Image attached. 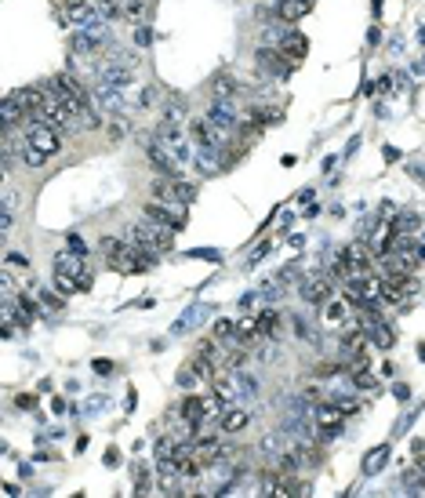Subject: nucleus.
<instances>
[{
	"instance_id": "6ab92c4d",
	"label": "nucleus",
	"mask_w": 425,
	"mask_h": 498,
	"mask_svg": "<svg viewBox=\"0 0 425 498\" xmlns=\"http://www.w3.org/2000/svg\"><path fill=\"white\" fill-rule=\"evenodd\" d=\"M211 95L222 98V102H229V98L237 95V80H233V76H215V80H211Z\"/></svg>"
},
{
	"instance_id": "09e8293b",
	"label": "nucleus",
	"mask_w": 425,
	"mask_h": 498,
	"mask_svg": "<svg viewBox=\"0 0 425 498\" xmlns=\"http://www.w3.org/2000/svg\"><path fill=\"white\" fill-rule=\"evenodd\" d=\"M418 41H422V44H425V25H422V33H418Z\"/></svg>"
},
{
	"instance_id": "9b49d317",
	"label": "nucleus",
	"mask_w": 425,
	"mask_h": 498,
	"mask_svg": "<svg viewBox=\"0 0 425 498\" xmlns=\"http://www.w3.org/2000/svg\"><path fill=\"white\" fill-rule=\"evenodd\" d=\"M233 382H237V393H240V404H251L259 397V378L251 371H243V367H233Z\"/></svg>"
},
{
	"instance_id": "bb28decb",
	"label": "nucleus",
	"mask_w": 425,
	"mask_h": 498,
	"mask_svg": "<svg viewBox=\"0 0 425 498\" xmlns=\"http://www.w3.org/2000/svg\"><path fill=\"white\" fill-rule=\"evenodd\" d=\"M15 316H19L22 324H30V321H33V302L25 299V295H22V299H15Z\"/></svg>"
},
{
	"instance_id": "49530a36",
	"label": "nucleus",
	"mask_w": 425,
	"mask_h": 498,
	"mask_svg": "<svg viewBox=\"0 0 425 498\" xmlns=\"http://www.w3.org/2000/svg\"><path fill=\"white\" fill-rule=\"evenodd\" d=\"M265 255H269V244H259V248H254V255H251V262H259V259H265Z\"/></svg>"
},
{
	"instance_id": "4c0bfd02",
	"label": "nucleus",
	"mask_w": 425,
	"mask_h": 498,
	"mask_svg": "<svg viewBox=\"0 0 425 498\" xmlns=\"http://www.w3.org/2000/svg\"><path fill=\"white\" fill-rule=\"evenodd\" d=\"M15 407H22V411H33V407H36V397H33V393H22V397L15 400Z\"/></svg>"
},
{
	"instance_id": "c9c22d12",
	"label": "nucleus",
	"mask_w": 425,
	"mask_h": 498,
	"mask_svg": "<svg viewBox=\"0 0 425 498\" xmlns=\"http://www.w3.org/2000/svg\"><path fill=\"white\" fill-rule=\"evenodd\" d=\"M135 44H138V47H149V44H153L149 25H142V22H138V30H135Z\"/></svg>"
},
{
	"instance_id": "393cba45",
	"label": "nucleus",
	"mask_w": 425,
	"mask_h": 498,
	"mask_svg": "<svg viewBox=\"0 0 425 498\" xmlns=\"http://www.w3.org/2000/svg\"><path fill=\"white\" fill-rule=\"evenodd\" d=\"M44 160H47V157H44L41 149H33L30 142H22V164H25V168H41Z\"/></svg>"
},
{
	"instance_id": "a18cd8bd",
	"label": "nucleus",
	"mask_w": 425,
	"mask_h": 498,
	"mask_svg": "<svg viewBox=\"0 0 425 498\" xmlns=\"http://www.w3.org/2000/svg\"><path fill=\"white\" fill-rule=\"evenodd\" d=\"M389 84H393V80H389V76H382V80L375 84V91H378V95H389Z\"/></svg>"
},
{
	"instance_id": "39448f33",
	"label": "nucleus",
	"mask_w": 425,
	"mask_h": 498,
	"mask_svg": "<svg viewBox=\"0 0 425 498\" xmlns=\"http://www.w3.org/2000/svg\"><path fill=\"white\" fill-rule=\"evenodd\" d=\"M208 120L218 127V131L233 135L237 127H240V113L233 109V102H222V98H215V102H211V109H208Z\"/></svg>"
},
{
	"instance_id": "2f4dec72",
	"label": "nucleus",
	"mask_w": 425,
	"mask_h": 498,
	"mask_svg": "<svg viewBox=\"0 0 425 498\" xmlns=\"http://www.w3.org/2000/svg\"><path fill=\"white\" fill-rule=\"evenodd\" d=\"M8 270H25V273H30V259L19 255V251H11V255H8Z\"/></svg>"
},
{
	"instance_id": "423d86ee",
	"label": "nucleus",
	"mask_w": 425,
	"mask_h": 498,
	"mask_svg": "<svg viewBox=\"0 0 425 498\" xmlns=\"http://www.w3.org/2000/svg\"><path fill=\"white\" fill-rule=\"evenodd\" d=\"M313 11V0H273V15L280 22H298Z\"/></svg>"
},
{
	"instance_id": "b1692460",
	"label": "nucleus",
	"mask_w": 425,
	"mask_h": 498,
	"mask_svg": "<svg viewBox=\"0 0 425 498\" xmlns=\"http://www.w3.org/2000/svg\"><path fill=\"white\" fill-rule=\"evenodd\" d=\"M106 62H117V66H124V69H135V55H131V51H124V47H117V44L109 47Z\"/></svg>"
},
{
	"instance_id": "a878e982",
	"label": "nucleus",
	"mask_w": 425,
	"mask_h": 498,
	"mask_svg": "<svg viewBox=\"0 0 425 498\" xmlns=\"http://www.w3.org/2000/svg\"><path fill=\"white\" fill-rule=\"evenodd\" d=\"M131 477H135V491H138V495H146V488H149V466H146V462H138V466L131 469Z\"/></svg>"
},
{
	"instance_id": "37998d69",
	"label": "nucleus",
	"mask_w": 425,
	"mask_h": 498,
	"mask_svg": "<svg viewBox=\"0 0 425 498\" xmlns=\"http://www.w3.org/2000/svg\"><path fill=\"white\" fill-rule=\"evenodd\" d=\"M393 393H396V400H407V397H411V386H404V382H396Z\"/></svg>"
},
{
	"instance_id": "9d476101",
	"label": "nucleus",
	"mask_w": 425,
	"mask_h": 498,
	"mask_svg": "<svg viewBox=\"0 0 425 498\" xmlns=\"http://www.w3.org/2000/svg\"><path fill=\"white\" fill-rule=\"evenodd\" d=\"M305 51H309V41H305L298 30H291V33H287V41L280 44V55H283V58H291L294 66H298V62L305 58Z\"/></svg>"
},
{
	"instance_id": "f704fd0d",
	"label": "nucleus",
	"mask_w": 425,
	"mask_h": 498,
	"mask_svg": "<svg viewBox=\"0 0 425 498\" xmlns=\"http://www.w3.org/2000/svg\"><path fill=\"white\" fill-rule=\"evenodd\" d=\"M197 353H204V356H208V360H218V346H215V338H200Z\"/></svg>"
},
{
	"instance_id": "ea45409f",
	"label": "nucleus",
	"mask_w": 425,
	"mask_h": 498,
	"mask_svg": "<svg viewBox=\"0 0 425 498\" xmlns=\"http://www.w3.org/2000/svg\"><path fill=\"white\" fill-rule=\"evenodd\" d=\"M66 244H69V251H76V255H87V244H84V240L76 237V233H69V240H66Z\"/></svg>"
},
{
	"instance_id": "4be33fe9",
	"label": "nucleus",
	"mask_w": 425,
	"mask_h": 498,
	"mask_svg": "<svg viewBox=\"0 0 425 498\" xmlns=\"http://www.w3.org/2000/svg\"><path fill=\"white\" fill-rule=\"evenodd\" d=\"M91 8H95V11H98V15L106 19V22L120 15V0H91Z\"/></svg>"
},
{
	"instance_id": "7c9ffc66",
	"label": "nucleus",
	"mask_w": 425,
	"mask_h": 498,
	"mask_svg": "<svg viewBox=\"0 0 425 498\" xmlns=\"http://www.w3.org/2000/svg\"><path fill=\"white\" fill-rule=\"evenodd\" d=\"M291 327L298 331V335H302L305 342H316V335H313V331H309V324H305V316H298V313H294V316H291Z\"/></svg>"
},
{
	"instance_id": "ddd939ff",
	"label": "nucleus",
	"mask_w": 425,
	"mask_h": 498,
	"mask_svg": "<svg viewBox=\"0 0 425 498\" xmlns=\"http://www.w3.org/2000/svg\"><path fill=\"white\" fill-rule=\"evenodd\" d=\"M385 462H389V444H378V448H375V451H367V458H364V477L382 473Z\"/></svg>"
},
{
	"instance_id": "0eeeda50",
	"label": "nucleus",
	"mask_w": 425,
	"mask_h": 498,
	"mask_svg": "<svg viewBox=\"0 0 425 498\" xmlns=\"http://www.w3.org/2000/svg\"><path fill=\"white\" fill-rule=\"evenodd\" d=\"M298 291H302V299L313 302V305H327V302H331V284H327V277H305Z\"/></svg>"
},
{
	"instance_id": "de8ad7c7",
	"label": "nucleus",
	"mask_w": 425,
	"mask_h": 498,
	"mask_svg": "<svg viewBox=\"0 0 425 498\" xmlns=\"http://www.w3.org/2000/svg\"><path fill=\"white\" fill-rule=\"evenodd\" d=\"M418 469H422V477H425V451H422V458H418Z\"/></svg>"
},
{
	"instance_id": "412c9836",
	"label": "nucleus",
	"mask_w": 425,
	"mask_h": 498,
	"mask_svg": "<svg viewBox=\"0 0 425 498\" xmlns=\"http://www.w3.org/2000/svg\"><path fill=\"white\" fill-rule=\"evenodd\" d=\"M283 448H287V437H280V433H269L262 440V455H269V458H276Z\"/></svg>"
},
{
	"instance_id": "6e6552de",
	"label": "nucleus",
	"mask_w": 425,
	"mask_h": 498,
	"mask_svg": "<svg viewBox=\"0 0 425 498\" xmlns=\"http://www.w3.org/2000/svg\"><path fill=\"white\" fill-rule=\"evenodd\" d=\"M248 422H251V411H248V407H240V404L226 407V411L218 415V429L229 433V437H233V433H240V429H248Z\"/></svg>"
},
{
	"instance_id": "473e14b6",
	"label": "nucleus",
	"mask_w": 425,
	"mask_h": 498,
	"mask_svg": "<svg viewBox=\"0 0 425 498\" xmlns=\"http://www.w3.org/2000/svg\"><path fill=\"white\" fill-rule=\"evenodd\" d=\"M342 313H345V302H327V310H324V316H327L331 324H338Z\"/></svg>"
},
{
	"instance_id": "a211bd4d",
	"label": "nucleus",
	"mask_w": 425,
	"mask_h": 498,
	"mask_svg": "<svg viewBox=\"0 0 425 498\" xmlns=\"http://www.w3.org/2000/svg\"><path fill=\"white\" fill-rule=\"evenodd\" d=\"M171 197H175L178 204H193V197H197V186L186 182V178L178 175V178H171Z\"/></svg>"
},
{
	"instance_id": "cd10ccee",
	"label": "nucleus",
	"mask_w": 425,
	"mask_h": 498,
	"mask_svg": "<svg viewBox=\"0 0 425 498\" xmlns=\"http://www.w3.org/2000/svg\"><path fill=\"white\" fill-rule=\"evenodd\" d=\"M215 338H222V342L237 338V321H218L215 324Z\"/></svg>"
},
{
	"instance_id": "2eb2a0df",
	"label": "nucleus",
	"mask_w": 425,
	"mask_h": 498,
	"mask_svg": "<svg viewBox=\"0 0 425 498\" xmlns=\"http://www.w3.org/2000/svg\"><path fill=\"white\" fill-rule=\"evenodd\" d=\"M178 415L189 418V422H204L208 418V407H204V397H186L178 404Z\"/></svg>"
},
{
	"instance_id": "e433bc0d",
	"label": "nucleus",
	"mask_w": 425,
	"mask_h": 498,
	"mask_svg": "<svg viewBox=\"0 0 425 498\" xmlns=\"http://www.w3.org/2000/svg\"><path fill=\"white\" fill-rule=\"evenodd\" d=\"M262 299H265V302H276V299H280V288L273 284V280H269V284H262Z\"/></svg>"
},
{
	"instance_id": "c85d7f7f",
	"label": "nucleus",
	"mask_w": 425,
	"mask_h": 498,
	"mask_svg": "<svg viewBox=\"0 0 425 498\" xmlns=\"http://www.w3.org/2000/svg\"><path fill=\"white\" fill-rule=\"evenodd\" d=\"M353 375H356V378H353V386H360V389H378V378L371 375L367 367H364V371H353Z\"/></svg>"
},
{
	"instance_id": "aec40b11",
	"label": "nucleus",
	"mask_w": 425,
	"mask_h": 498,
	"mask_svg": "<svg viewBox=\"0 0 425 498\" xmlns=\"http://www.w3.org/2000/svg\"><path fill=\"white\" fill-rule=\"evenodd\" d=\"M120 15L131 19L135 25L142 22V15H146V0H120Z\"/></svg>"
},
{
	"instance_id": "c03bdc74",
	"label": "nucleus",
	"mask_w": 425,
	"mask_h": 498,
	"mask_svg": "<svg viewBox=\"0 0 425 498\" xmlns=\"http://www.w3.org/2000/svg\"><path fill=\"white\" fill-rule=\"evenodd\" d=\"M51 411H55V415H66L69 407H66V400H62V397H55V400H51Z\"/></svg>"
},
{
	"instance_id": "f3484780",
	"label": "nucleus",
	"mask_w": 425,
	"mask_h": 498,
	"mask_svg": "<svg viewBox=\"0 0 425 498\" xmlns=\"http://www.w3.org/2000/svg\"><path fill=\"white\" fill-rule=\"evenodd\" d=\"M0 113H4V127H8V131H11V127H15L22 117H25V109L19 106V98H15V95H8V98H4V106H0Z\"/></svg>"
},
{
	"instance_id": "dca6fc26",
	"label": "nucleus",
	"mask_w": 425,
	"mask_h": 498,
	"mask_svg": "<svg viewBox=\"0 0 425 498\" xmlns=\"http://www.w3.org/2000/svg\"><path fill=\"white\" fill-rule=\"evenodd\" d=\"M215 393H218V397H222L229 407H233V404H240V393H237L233 371H229V375H222V378H215Z\"/></svg>"
},
{
	"instance_id": "f257e3e1",
	"label": "nucleus",
	"mask_w": 425,
	"mask_h": 498,
	"mask_svg": "<svg viewBox=\"0 0 425 498\" xmlns=\"http://www.w3.org/2000/svg\"><path fill=\"white\" fill-rule=\"evenodd\" d=\"M131 240L135 244H142V248H153V251H171L175 248V229L171 226H160V222H153V219H146L142 215V222L131 229Z\"/></svg>"
},
{
	"instance_id": "79ce46f5",
	"label": "nucleus",
	"mask_w": 425,
	"mask_h": 498,
	"mask_svg": "<svg viewBox=\"0 0 425 498\" xmlns=\"http://www.w3.org/2000/svg\"><path fill=\"white\" fill-rule=\"evenodd\" d=\"M106 466H109V469L120 466V451H117V448H106Z\"/></svg>"
},
{
	"instance_id": "7ed1b4c3",
	"label": "nucleus",
	"mask_w": 425,
	"mask_h": 498,
	"mask_svg": "<svg viewBox=\"0 0 425 498\" xmlns=\"http://www.w3.org/2000/svg\"><path fill=\"white\" fill-rule=\"evenodd\" d=\"M146 157H149V164H153V168H157L164 178H178V175H182L178 160L171 157V149H167L157 135H149V138H146Z\"/></svg>"
},
{
	"instance_id": "c756f323",
	"label": "nucleus",
	"mask_w": 425,
	"mask_h": 498,
	"mask_svg": "<svg viewBox=\"0 0 425 498\" xmlns=\"http://www.w3.org/2000/svg\"><path fill=\"white\" fill-rule=\"evenodd\" d=\"M36 295H41V305H44V310H47V313H55V310H62V299H55V295H51V291H47V288H36Z\"/></svg>"
},
{
	"instance_id": "4468645a",
	"label": "nucleus",
	"mask_w": 425,
	"mask_h": 498,
	"mask_svg": "<svg viewBox=\"0 0 425 498\" xmlns=\"http://www.w3.org/2000/svg\"><path fill=\"white\" fill-rule=\"evenodd\" d=\"M259 335H265L259 316H240L237 321V342H254Z\"/></svg>"
},
{
	"instance_id": "58836bf2",
	"label": "nucleus",
	"mask_w": 425,
	"mask_h": 498,
	"mask_svg": "<svg viewBox=\"0 0 425 498\" xmlns=\"http://www.w3.org/2000/svg\"><path fill=\"white\" fill-rule=\"evenodd\" d=\"M0 288H4V299H15V280H11V273L0 277Z\"/></svg>"
},
{
	"instance_id": "f8f14e48",
	"label": "nucleus",
	"mask_w": 425,
	"mask_h": 498,
	"mask_svg": "<svg viewBox=\"0 0 425 498\" xmlns=\"http://www.w3.org/2000/svg\"><path fill=\"white\" fill-rule=\"evenodd\" d=\"M55 273H69V277L87 273V270H84V255H76V251H62L58 259H55Z\"/></svg>"
},
{
	"instance_id": "8fccbe9b",
	"label": "nucleus",
	"mask_w": 425,
	"mask_h": 498,
	"mask_svg": "<svg viewBox=\"0 0 425 498\" xmlns=\"http://www.w3.org/2000/svg\"><path fill=\"white\" fill-rule=\"evenodd\" d=\"M422 240H425V229H422Z\"/></svg>"
},
{
	"instance_id": "72a5a7b5",
	"label": "nucleus",
	"mask_w": 425,
	"mask_h": 498,
	"mask_svg": "<svg viewBox=\"0 0 425 498\" xmlns=\"http://www.w3.org/2000/svg\"><path fill=\"white\" fill-rule=\"evenodd\" d=\"M197 382H200V378L193 375V367H189V364L182 367V371H178V386H182V389H193V386H197Z\"/></svg>"
},
{
	"instance_id": "20e7f679",
	"label": "nucleus",
	"mask_w": 425,
	"mask_h": 498,
	"mask_svg": "<svg viewBox=\"0 0 425 498\" xmlns=\"http://www.w3.org/2000/svg\"><path fill=\"white\" fill-rule=\"evenodd\" d=\"M25 142H30L33 149H41L44 157H51V153L62 149L58 127H51V124H30V127H25Z\"/></svg>"
},
{
	"instance_id": "f03ea898",
	"label": "nucleus",
	"mask_w": 425,
	"mask_h": 498,
	"mask_svg": "<svg viewBox=\"0 0 425 498\" xmlns=\"http://www.w3.org/2000/svg\"><path fill=\"white\" fill-rule=\"evenodd\" d=\"M313 422L320 429V440H334L342 433V426H345V411L334 400H320L313 407Z\"/></svg>"
},
{
	"instance_id": "1a4fd4ad",
	"label": "nucleus",
	"mask_w": 425,
	"mask_h": 498,
	"mask_svg": "<svg viewBox=\"0 0 425 498\" xmlns=\"http://www.w3.org/2000/svg\"><path fill=\"white\" fill-rule=\"evenodd\" d=\"M226 455H229V448H226L222 437H197V458L204 466L218 462V458H226Z\"/></svg>"
},
{
	"instance_id": "5701e85b",
	"label": "nucleus",
	"mask_w": 425,
	"mask_h": 498,
	"mask_svg": "<svg viewBox=\"0 0 425 498\" xmlns=\"http://www.w3.org/2000/svg\"><path fill=\"white\" fill-rule=\"evenodd\" d=\"M259 321H262V331H265V335H280V313H276V310H262Z\"/></svg>"
},
{
	"instance_id": "a19ab883",
	"label": "nucleus",
	"mask_w": 425,
	"mask_h": 498,
	"mask_svg": "<svg viewBox=\"0 0 425 498\" xmlns=\"http://www.w3.org/2000/svg\"><path fill=\"white\" fill-rule=\"evenodd\" d=\"M91 367H95V375H113V364H109V360H95Z\"/></svg>"
}]
</instances>
